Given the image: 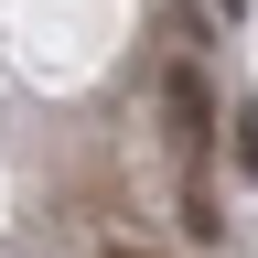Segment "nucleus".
I'll return each mask as SVG.
<instances>
[{
  "label": "nucleus",
  "mask_w": 258,
  "mask_h": 258,
  "mask_svg": "<svg viewBox=\"0 0 258 258\" xmlns=\"http://www.w3.org/2000/svg\"><path fill=\"white\" fill-rule=\"evenodd\" d=\"M161 108H172V140H183V161L205 172V151H215V97H205V76H194V64H172Z\"/></svg>",
  "instance_id": "f257e3e1"
},
{
  "label": "nucleus",
  "mask_w": 258,
  "mask_h": 258,
  "mask_svg": "<svg viewBox=\"0 0 258 258\" xmlns=\"http://www.w3.org/2000/svg\"><path fill=\"white\" fill-rule=\"evenodd\" d=\"M215 226H226V215H215V183L194 172V183H183V237H215Z\"/></svg>",
  "instance_id": "f03ea898"
},
{
  "label": "nucleus",
  "mask_w": 258,
  "mask_h": 258,
  "mask_svg": "<svg viewBox=\"0 0 258 258\" xmlns=\"http://www.w3.org/2000/svg\"><path fill=\"white\" fill-rule=\"evenodd\" d=\"M226 151H237V172H258V108H237V118H226Z\"/></svg>",
  "instance_id": "7ed1b4c3"
},
{
  "label": "nucleus",
  "mask_w": 258,
  "mask_h": 258,
  "mask_svg": "<svg viewBox=\"0 0 258 258\" xmlns=\"http://www.w3.org/2000/svg\"><path fill=\"white\" fill-rule=\"evenodd\" d=\"M97 258H161V247H140V237H97Z\"/></svg>",
  "instance_id": "20e7f679"
},
{
  "label": "nucleus",
  "mask_w": 258,
  "mask_h": 258,
  "mask_svg": "<svg viewBox=\"0 0 258 258\" xmlns=\"http://www.w3.org/2000/svg\"><path fill=\"white\" fill-rule=\"evenodd\" d=\"M205 11H215V22H237V11H247V0H205Z\"/></svg>",
  "instance_id": "39448f33"
}]
</instances>
